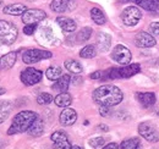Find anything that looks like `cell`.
I'll return each mask as SVG.
<instances>
[{"mask_svg": "<svg viewBox=\"0 0 159 149\" xmlns=\"http://www.w3.org/2000/svg\"><path fill=\"white\" fill-rule=\"evenodd\" d=\"M27 10V7L23 4H11L2 9L4 14L11 15V16H22V14Z\"/></svg>", "mask_w": 159, "mask_h": 149, "instance_id": "obj_16", "label": "cell"}, {"mask_svg": "<svg viewBox=\"0 0 159 149\" xmlns=\"http://www.w3.org/2000/svg\"><path fill=\"white\" fill-rule=\"evenodd\" d=\"M149 31L152 34L159 36V22H153L149 25Z\"/></svg>", "mask_w": 159, "mask_h": 149, "instance_id": "obj_34", "label": "cell"}, {"mask_svg": "<svg viewBox=\"0 0 159 149\" xmlns=\"http://www.w3.org/2000/svg\"><path fill=\"white\" fill-rule=\"evenodd\" d=\"M60 124L64 125V126H71L76 122L77 120V114L74 109H70V108H65L61 114H60Z\"/></svg>", "mask_w": 159, "mask_h": 149, "instance_id": "obj_13", "label": "cell"}, {"mask_svg": "<svg viewBox=\"0 0 159 149\" xmlns=\"http://www.w3.org/2000/svg\"><path fill=\"white\" fill-rule=\"evenodd\" d=\"M131 57H132L131 52L126 47H124L121 44L114 47V49L111 52V59L114 61H116L118 64H120V65H127V64H130Z\"/></svg>", "mask_w": 159, "mask_h": 149, "instance_id": "obj_8", "label": "cell"}, {"mask_svg": "<svg viewBox=\"0 0 159 149\" xmlns=\"http://www.w3.org/2000/svg\"><path fill=\"white\" fill-rule=\"evenodd\" d=\"M61 74H62V70H61V67H59V66H52V67H49L45 71V76L50 81H57Z\"/></svg>", "mask_w": 159, "mask_h": 149, "instance_id": "obj_27", "label": "cell"}, {"mask_svg": "<svg viewBox=\"0 0 159 149\" xmlns=\"http://www.w3.org/2000/svg\"><path fill=\"white\" fill-rule=\"evenodd\" d=\"M70 5H71L70 0H53L52 4H50V9L54 12L61 14V12H65L67 10H72L70 7Z\"/></svg>", "mask_w": 159, "mask_h": 149, "instance_id": "obj_17", "label": "cell"}, {"mask_svg": "<svg viewBox=\"0 0 159 149\" xmlns=\"http://www.w3.org/2000/svg\"><path fill=\"white\" fill-rule=\"evenodd\" d=\"M156 12H158L159 14V5H158V9H157V11H156Z\"/></svg>", "mask_w": 159, "mask_h": 149, "instance_id": "obj_40", "label": "cell"}, {"mask_svg": "<svg viewBox=\"0 0 159 149\" xmlns=\"http://www.w3.org/2000/svg\"><path fill=\"white\" fill-rule=\"evenodd\" d=\"M110 44H111V37L109 34H107V33H98L97 47H98L99 52H102V53L107 52L110 48Z\"/></svg>", "mask_w": 159, "mask_h": 149, "instance_id": "obj_19", "label": "cell"}, {"mask_svg": "<svg viewBox=\"0 0 159 149\" xmlns=\"http://www.w3.org/2000/svg\"><path fill=\"white\" fill-rule=\"evenodd\" d=\"M43 77V72L33 69V67H27L21 72V81L25 86H34L38 82L42 81Z\"/></svg>", "mask_w": 159, "mask_h": 149, "instance_id": "obj_7", "label": "cell"}, {"mask_svg": "<svg viewBox=\"0 0 159 149\" xmlns=\"http://www.w3.org/2000/svg\"><path fill=\"white\" fill-rule=\"evenodd\" d=\"M110 112H111V110H110V106H104V105H100L99 114L102 115V116H109V115H110Z\"/></svg>", "mask_w": 159, "mask_h": 149, "instance_id": "obj_35", "label": "cell"}, {"mask_svg": "<svg viewBox=\"0 0 159 149\" xmlns=\"http://www.w3.org/2000/svg\"><path fill=\"white\" fill-rule=\"evenodd\" d=\"M17 28L14 23L9 22V21H4L0 20V42L6 44V45H11L14 44V42L17 38Z\"/></svg>", "mask_w": 159, "mask_h": 149, "instance_id": "obj_4", "label": "cell"}, {"mask_svg": "<svg viewBox=\"0 0 159 149\" xmlns=\"http://www.w3.org/2000/svg\"><path fill=\"white\" fill-rule=\"evenodd\" d=\"M53 54L48 50H40V49H30V50H26L23 53L22 56V60L25 64L27 65H32V64H36L38 61L42 60H45V59H49L52 57Z\"/></svg>", "mask_w": 159, "mask_h": 149, "instance_id": "obj_5", "label": "cell"}, {"mask_svg": "<svg viewBox=\"0 0 159 149\" xmlns=\"http://www.w3.org/2000/svg\"><path fill=\"white\" fill-rule=\"evenodd\" d=\"M0 43H1V42H0Z\"/></svg>", "mask_w": 159, "mask_h": 149, "instance_id": "obj_41", "label": "cell"}, {"mask_svg": "<svg viewBox=\"0 0 159 149\" xmlns=\"http://www.w3.org/2000/svg\"><path fill=\"white\" fill-rule=\"evenodd\" d=\"M53 102V97L49 93H40L38 97H37V103L39 105H48Z\"/></svg>", "mask_w": 159, "mask_h": 149, "instance_id": "obj_31", "label": "cell"}, {"mask_svg": "<svg viewBox=\"0 0 159 149\" xmlns=\"http://www.w3.org/2000/svg\"><path fill=\"white\" fill-rule=\"evenodd\" d=\"M135 43L139 48H152L156 45V39L152 34L147 32H139L135 38Z\"/></svg>", "mask_w": 159, "mask_h": 149, "instance_id": "obj_12", "label": "cell"}, {"mask_svg": "<svg viewBox=\"0 0 159 149\" xmlns=\"http://www.w3.org/2000/svg\"><path fill=\"white\" fill-rule=\"evenodd\" d=\"M120 148V146H118L116 143H109L108 146H104V149H118Z\"/></svg>", "mask_w": 159, "mask_h": 149, "instance_id": "obj_37", "label": "cell"}, {"mask_svg": "<svg viewBox=\"0 0 159 149\" xmlns=\"http://www.w3.org/2000/svg\"><path fill=\"white\" fill-rule=\"evenodd\" d=\"M50 139L53 141L54 143V147L59 149H71V144H70V141L66 136L65 132H61V131H57L54 132L52 136H50Z\"/></svg>", "mask_w": 159, "mask_h": 149, "instance_id": "obj_11", "label": "cell"}, {"mask_svg": "<svg viewBox=\"0 0 159 149\" xmlns=\"http://www.w3.org/2000/svg\"><path fill=\"white\" fill-rule=\"evenodd\" d=\"M54 103L59 108H67L72 103V97L69 93H66V92H61V93L55 97Z\"/></svg>", "mask_w": 159, "mask_h": 149, "instance_id": "obj_21", "label": "cell"}, {"mask_svg": "<svg viewBox=\"0 0 159 149\" xmlns=\"http://www.w3.org/2000/svg\"><path fill=\"white\" fill-rule=\"evenodd\" d=\"M5 92H6V91H5V88H1V87H0V95H2Z\"/></svg>", "mask_w": 159, "mask_h": 149, "instance_id": "obj_39", "label": "cell"}, {"mask_svg": "<svg viewBox=\"0 0 159 149\" xmlns=\"http://www.w3.org/2000/svg\"><path fill=\"white\" fill-rule=\"evenodd\" d=\"M37 119H38V115L33 111L26 110V111L19 112V114L14 117L11 126H10V129L7 130V134L11 136V134H17V133L26 132Z\"/></svg>", "mask_w": 159, "mask_h": 149, "instance_id": "obj_2", "label": "cell"}, {"mask_svg": "<svg viewBox=\"0 0 159 149\" xmlns=\"http://www.w3.org/2000/svg\"><path fill=\"white\" fill-rule=\"evenodd\" d=\"M139 133L151 143H156L159 141V131L149 122H142L139 126Z\"/></svg>", "mask_w": 159, "mask_h": 149, "instance_id": "obj_9", "label": "cell"}, {"mask_svg": "<svg viewBox=\"0 0 159 149\" xmlns=\"http://www.w3.org/2000/svg\"><path fill=\"white\" fill-rule=\"evenodd\" d=\"M103 144H104V138L103 137H97V138H93V139L89 141V146L92 148H100V147H103Z\"/></svg>", "mask_w": 159, "mask_h": 149, "instance_id": "obj_32", "label": "cell"}, {"mask_svg": "<svg viewBox=\"0 0 159 149\" xmlns=\"http://www.w3.org/2000/svg\"><path fill=\"white\" fill-rule=\"evenodd\" d=\"M47 17V14L39 10V9H27L23 14H22V22L25 25L28 23H38L40 21Z\"/></svg>", "mask_w": 159, "mask_h": 149, "instance_id": "obj_10", "label": "cell"}, {"mask_svg": "<svg viewBox=\"0 0 159 149\" xmlns=\"http://www.w3.org/2000/svg\"><path fill=\"white\" fill-rule=\"evenodd\" d=\"M103 74H104L103 71H96V72L91 74V78L92 79H100V78H103Z\"/></svg>", "mask_w": 159, "mask_h": 149, "instance_id": "obj_36", "label": "cell"}, {"mask_svg": "<svg viewBox=\"0 0 159 149\" xmlns=\"http://www.w3.org/2000/svg\"><path fill=\"white\" fill-rule=\"evenodd\" d=\"M136 98L139 103L144 106V108H149L152 105H154L157 98H156V94L152 93V92H144V93H137L136 94Z\"/></svg>", "mask_w": 159, "mask_h": 149, "instance_id": "obj_15", "label": "cell"}, {"mask_svg": "<svg viewBox=\"0 0 159 149\" xmlns=\"http://www.w3.org/2000/svg\"><path fill=\"white\" fill-rule=\"evenodd\" d=\"M43 131H44L43 121L39 120V119H37V120L31 125V127L27 130V132H28V134L32 136V137H39L40 134L43 133Z\"/></svg>", "mask_w": 159, "mask_h": 149, "instance_id": "obj_22", "label": "cell"}, {"mask_svg": "<svg viewBox=\"0 0 159 149\" xmlns=\"http://www.w3.org/2000/svg\"><path fill=\"white\" fill-rule=\"evenodd\" d=\"M91 17H92V20H93L97 25H104L105 21H107V17H105L104 12H103L100 9H98V7H93V9L91 10Z\"/></svg>", "mask_w": 159, "mask_h": 149, "instance_id": "obj_26", "label": "cell"}, {"mask_svg": "<svg viewBox=\"0 0 159 149\" xmlns=\"http://www.w3.org/2000/svg\"><path fill=\"white\" fill-rule=\"evenodd\" d=\"M135 2L147 11H157L159 0H135Z\"/></svg>", "mask_w": 159, "mask_h": 149, "instance_id": "obj_23", "label": "cell"}, {"mask_svg": "<svg viewBox=\"0 0 159 149\" xmlns=\"http://www.w3.org/2000/svg\"><path fill=\"white\" fill-rule=\"evenodd\" d=\"M91 36H92V28H89V27H84V28H82L79 33H77L76 39H77L79 43H82V42L88 40Z\"/></svg>", "mask_w": 159, "mask_h": 149, "instance_id": "obj_30", "label": "cell"}, {"mask_svg": "<svg viewBox=\"0 0 159 149\" xmlns=\"http://www.w3.org/2000/svg\"><path fill=\"white\" fill-rule=\"evenodd\" d=\"M57 22L65 32H74L77 27L76 22L72 19H69V17H58Z\"/></svg>", "mask_w": 159, "mask_h": 149, "instance_id": "obj_20", "label": "cell"}, {"mask_svg": "<svg viewBox=\"0 0 159 149\" xmlns=\"http://www.w3.org/2000/svg\"><path fill=\"white\" fill-rule=\"evenodd\" d=\"M141 146V141L139 138H129V139H125L121 144H120V148L122 149H137Z\"/></svg>", "mask_w": 159, "mask_h": 149, "instance_id": "obj_29", "label": "cell"}, {"mask_svg": "<svg viewBox=\"0 0 159 149\" xmlns=\"http://www.w3.org/2000/svg\"><path fill=\"white\" fill-rule=\"evenodd\" d=\"M11 111V103L7 100H1L0 102V124H2L10 115Z\"/></svg>", "mask_w": 159, "mask_h": 149, "instance_id": "obj_24", "label": "cell"}, {"mask_svg": "<svg viewBox=\"0 0 159 149\" xmlns=\"http://www.w3.org/2000/svg\"><path fill=\"white\" fill-rule=\"evenodd\" d=\"M98 129H99V130H102V131H108V127H107V126H103V125H100Z\"/></svg>", "mask_w": 159, "mask_h": 149, "instance_id": "obj_38", "label": "cell"}, {"mask_svg": "<svg viewBox=\"0 0 159 149\" xmlns=\"http://www.w3.org/2000/svg\"><path fill=\"white\" fill-rule=\"evenodd\" d=\"M65 69L72 74H81L82 72V65L80 64L79 61L74 60V59H69L65 61Z\"/></svg>", "mask_w": 159, "mask_h": 149, "instance_id": "obj_25", "label": "cell"}, {"mask_svg": "<svg viewBox=\"0 0 159 149\" xmlns=\"http://www.w3.org/2000/svg\"><path fill=\"white\" fill-rule=\"evenodd\" d=\"M70 81H71L70 74H61L59 78L57 79L55 84L53 86V89H54V91H58L60 93H61V92H66L67 88H69Z\"/></svg>", "mask_w": 159, "mask_h": 149, "instance_id": "obj_18", "label": "cell"}, {"mask_svg": "<svg viewBox=\"0 0 159 149\" xmlns=\"http://www.w3.org/2000/svg\"><path fill=\"white\" fill-rule=\"evenodd\" d=\"M141 17H142V14H141L139 9L135 7V6H127L121 12V21L124 22V25H126L129 27L136 26L139 22Z\"/></svg>", "mask_w": 159, "mask_h": 149, "instance_id": "obj_6", "label": "cell"}, {"mask_svg": "<svg viewBox=\"0 0 159 149\" xmlns=\"http://www.w3.org/2000/svg\"><path fill=\"white\" fill-rule=\"evenodd\" d=\"M16 59H17V54H16L15 52L7 53L6 55L1 56V57H0V70H1V71L10 70V69L15 65Z\"/></svg>", "mask_w": 159, "mask_h": 149, "instance_id": "obj_14", "label": "cell"}, {"mask_svg": "<svg viewBox=\"0 0 159 149\" xmlns=\"http://www.w3.org/2000/svg\"><path fill=\"white\" fill-rule=\"evenodd\" d=\"M124 94L118 87L111 86V84H105L100 86L93 92V100L98 105H104V106H114L118 105L122 102Z\"/></svg>", "mask_w": 159, "mask_h": 149, "instance_id": "obj_1", "label": "cell"}, {"mask_svg": "<svg viewBox=\"0 0 159 149\" xmlns=\"http://www.w3.org/2000/svg\"><path fill=\"white\" fill-rule=\"evenodd\" d=\"M97 54V49L94 45L89 44V45H86L81 52H80V56L83 57V59H92Z\"/></svg>", "mask_w": 159, "mask_h": 149, "instance_id": "obj_28", "label": "cell"}, {"mask_svg": "<svg viewBox=\"0 0 159 149\" xmlns=\"http://www.w3.org/2000/svg\"><path fill=\"white\" fill-rule=\"evenodd\" d=\"M141 71V66L139 64H131V65H124L122 67H115L110 69L104 72L103 78L114 79V78H130L135 74H137Z\"/></svg>", "mask_w": 159, "mask_h": 149, "instance_id": "obj_3", "label": "cell"}, {"mask_svg": "<svg viewBox=\"0 0 159 149\" xmlns=\"http://www.w3.org/2000/svg\"><path fill=\"white\" fill-rule=\"evenodd\" d=\"M36 28H37V23H28L23 27V33L27 34V36H31V34L34 33Z\"/></svg>", "mask_w": 159, "mask_h": 149, "instance_id": "obj_33", "label": "cell"}]
</instances>
